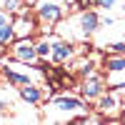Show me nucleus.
Returning a JSON list of instances; mask_svg holds the SVG:
<instances>
[{
	"mask_svg": "<svg viewBox=\"0 0 125 125\" xmlns=\"http://www.w3.org/2000/svg\"><path fill=\"white\" fill-rule=\"evenodd\" d=\"M123 123H125V113H123Z\"/></svg>",
	"mask_w": 125,
	"mask_h": 125,
	"instance_id": "a211bd4d",
	"label": "nucleus"
},
{
	"mask_svg": "<svg viewBox=\"0 0 125 125\" xmlns=\"http://www.w3.org/2000/svg\"><path fill=\"white\" fill-rule=\"evenodd\" d=\"M3 78H5L8 83H13V85H28V83H30V78L25 75V73H15L13 65L3 68Z\"/></svg>",
	"mask_w": 125,
	"mask_h": 125,
	"instance_id": "9b49d317",
	"label": "nucleus"
},
{
	"mask_svg": "<svg viewBox=\"0 0 125 125\" xmlns=\"http://www.w3.org/2000/svg\"><path fill=\"white\" fill-rule=\"evenodd\" d=\"M75 58V48H73L70 40H55L53 43V53H50V60L55 65H65L68 60Z\"/></svg>",
	"mask_w": 125,
	"mask_h": 125,
	"instance_id": "423d86ee",
	"label": "nucleus"
},
{
	"mask_svg": "<svg viewBox=\"0 0 125 125\" xmlns=\"http://www.w3.org/2000/svg\"><path fill=\"white\" fill-rule=\"evenodd\" d=\"M18 35H15V28L13 23H5L3 28H0V45H8V43H13Z\"/></svg>",
	"mask_w": 125,
	"mask_h": 125,
	"instance_id": "ddd939ff",
	"label": "nucleus"
},
{
	"mask_svg": "<svg viewBox=\"0 0 125 125\" xmlns=\"http://www.w3.org/2000/svg\"><path fill=\"white\" fill-rule=\"evenodd\" d=\"M105 53L125 55V38H123V40H113V43H105Z\"/></svg>",
	"mask_w": 125,
	"mask_h": 125,
	"instance_id": "4468645a",
	"label": "nucleus"
},
{
	"mask_svg": "<svg viewBox=\"0 0 125 125\" xmlns=\"http://www.w3.org/2000/svg\"><path fill=\"white\" fill-rule=\"evenodd\" d=\"M93 5L100 8V10H105V13H110V10L118 8V0H93Z\"/></svg>",
	"mask_w": 125,
	"mask_h": 125,
	"instance_id": "dca6fc26",
	"label": "nucleus"
},
{
	"mask_svg": "<svg viewBox=\"0 0 125 125\" xmlns=\"http://www.w3.org/2000/svg\"><path fill=\"white\" fill-rule=\"evenodd\" d=\"M103 68L108 70V75H123L125 73V55H115V53H108L105 60H103Z\"/></svg>",
	"mask_w": 125,
	"mask_h": 125,
	"instance_id": "6e6552de",
	"label": "nucleus"
},
{
	"mask_svg": "<svg viewBox=\"0 0 125 125\" xmlns=\"http://www.w3.org/2000/svg\"><path fill=\"white\" fill-rule=\"evenodd\" d=\"M50 105H53V110L62 113V115H68V120H70L73 113L88 110V108H85V100L78 98V95H55L53 100H50Z\"/></svg>",
	"mask_w": 125,
	"mask_h": 125,
	"instance_id": "f257e3e1",
	"label": "nucleus"
},
{
	"mask_svg": "<svg viewBox=\"0 0 125 125\" xmlns=\"http://www.w3.org/2000/svg\"><path fill=\"white\" fill-rule=\"evenodd\" d=\"M3 8L8 10V13H20V10L25 8L23 0H3Z\"/></svg>",
	"mask_w": 125,
	"mask_h": 125,
	"instance_id": "2eb2a0df",
	"label": "nucleus"
},
{
	"mask_svg": "<svg viewBox=\"0 0 125 125\" xmlns=\"http://www.w3.org/2000/svg\"><path fill=\"white\" fill-rule=\"evenodd\" d=\"M98 30H100V15L95 10H83L78 15V35L80 38H90Z\"/></svg>",
	"mask_w": 125,
	"mask_h": 125,
	"instance_id": "39448f33",
	"label": "nucleus"
},
{
	"mask_svg": "<svg viewBox=\"0 0 125 125\" xmlns=\"http://www.w3.org/2000/svg\"><path fill=\"white\" fill-rule=\"evenodd\" d=\"M13 58L20 60V62H28V65H33V62H38V48L33 40H28V38H18V43L13 48Z\"/></svg>",
	"mask_w": 125,
	"mask_h": 125,
	"instance_id": "20e7f679",
	"label": "nucleus"
},
{
	"mask_svg": "<svg viewBox=\"0 0 125 125\" xmlns=\"http://www.w3.org/2000/svg\"><path fill=\"white\" fill-rule=\"evenodd\" d=\"M5 23H8V15H5V13H0V28H3Z\"/></svg>",
	"mask_w": 125,
	"mask_h": 125,
	"instance_id": "f3484780",
	"label": "nucleus"
},
{
	"mask_svg": "<svg viewBox=\"0 0 125 125\" xmlns=\"http://www.w3.org/2000/svg\"><path fill=\"white\" fill-rule=\"evenodd\" d=\"M118 105H120V103H118V98H115V93H103V95L98 98V110L103 113V115H110V113H115L118 110Z\"/></svg>",
	"mask_w": 125,
	"mask_h": 125,
	"instance_id": "1a4fd4ad",
	"label": "nucleus"
},
{
	"mask_svg": "<svg viewBox=\"0 0 125 125\" xmlns=\"http://www.w3.org/2000/svg\"><path fill=\"white\" fill-rule=\"evenodd\" d=\"M80 93H83V98H85V100H98L103 93H105V78H103V75H95V73H90L88 78H83Z\"/></svg>",
	"mask_w": 125,
	"mask_h": 125,
	"instance_id": "7ed1b4c3",
	"label": "nucleus"
},
{
	"mask_svg": "<svg viewBox=\"0 0 125 125\" xmlns=\"http://www.w3.org/2000/svg\"><path fill=\"white\" fill-rule=\"evenodd\" d=\"M20 98H23L25 103H30V105H38V103L43 100V90H40V88H35L33 83H28V85H23V88H20Z\"/></svg>",
	"mask_w": 125,
	"mask_h": 125,
	"instance_id": "9d476101",
	"label": "nucleus"
},
{
	"mask_svg": "<svg viewBox=\"0 0 125 125\" xmlns=\"http://www.w3.org/2000/svg\"><path fill=\"white\" fill-rule=\"evenodd\" d=\"M53 43H55L53 38H45V40H40V43H35L40 60H48V58H50V53H53Z\"/></svg>",
	"mask_w": 125,
	"mask_h": 125,
	"instance_id": "f8f14e48",
	"label": "nucleus"
},
{
	"mask_svg": "<svg viewBox=\"0 0 125 125\" xmlns=\"http://www.w3.org/2000/svg\"><path fill=\"white\" fill-rule=\"evenodd\" d=\"M13 28H15L18 38H30L35 33V20H33V15H30L28 10H20V18L13 23Z\"/></svg>",
	"mask_w": 125,
	"mask_h": 125,
	"instance_id": "0eeeda50",
	"label": "nucleus"
},
{
	"mask_svg": "<svg viewBox=\"0 0 125 125\" xmlns=\"http://www.w3.org/2000/svg\"><path fill=\"white\" fill-rule=\"evenodd\" d=\"M60 18H62L60 0H40L38 3V20L43 25H58Z\"/></svg>",
	"mask_w": 125,
	"mask_h": 125,
	"instance_id": "f03ea898",
	"label": "nucleus"
}]
</instances>
